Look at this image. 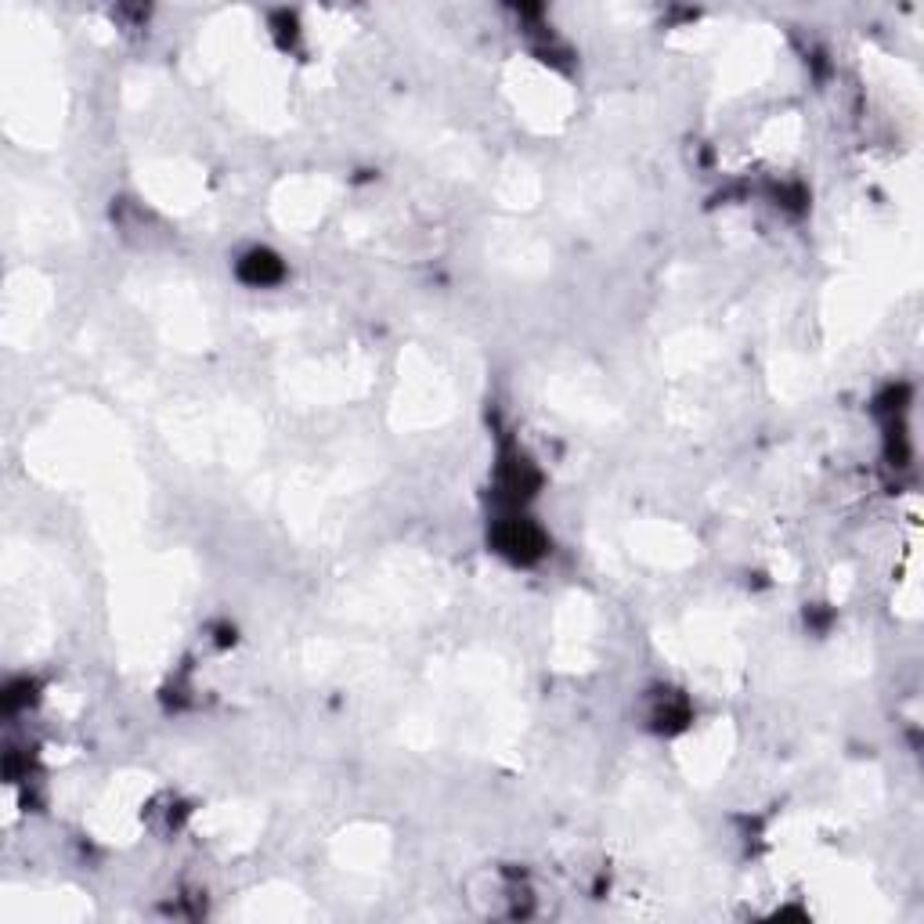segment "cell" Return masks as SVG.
<instances>
[{
    "label": "cell",
    "instance_id": "1",
    "mask_svg": "<svg viewBox=\"0 0 924 924\" xmlns=\"http://www.w3.org/2000/svg\"><path fill=\"white\" fill-rule=\"evenodd\" d=\"M495 546H499V553L513 556V560H535V556L542 553V535H538L527 520L509 517L506 524H499V531H495Z\"/></svg>",
    "mask_w": 924,
    "mask_h": 924
},
{
    "label": "cell",
    "instance_id": "2",
    "mask_svg": "<svg viewBox=\"0 0 924 924\" xmlns=\"http://www.w3.org/2000/svg\"><path fill=\"white\" fill-rule=\"evenodd\" d=\"M282 275V264H278L271 253H250L246 257V264H242V278L246 282H257V286H264V282H275V278Z\"/></svg>",
    "mask_w": 924,
    "mask_h": 924
}]
</instances>
